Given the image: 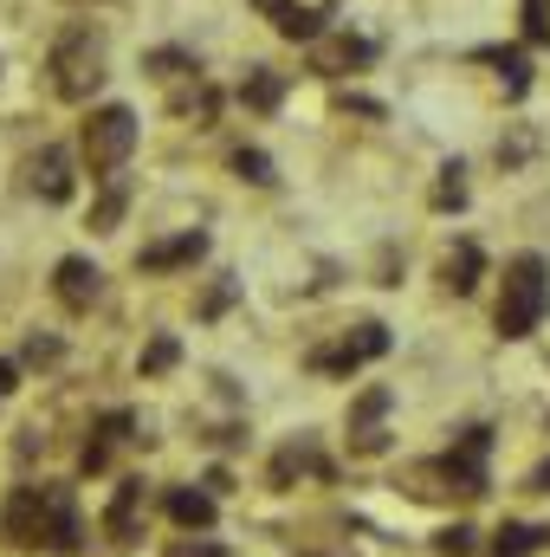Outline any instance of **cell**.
Masks as SVG:
<instances>
[{
  "label": "cell",
  "instance_id": "obj_9",
  "mask_svg": "<svg viewBox=\"0 0 550 557\" xmlns=\"http://www.w3.org/2000/svg\"><path fill=\"white\" fill-rule=\"evenodd\" d=\"M253 7L273 20V33H285V39H317L337 0H253Z\"/></svg>",
  "mask_w": 550,
  "mask_h": 557
},
{
  "label": "cell",
  "instance_id": "obj_16",
  "mask_svg": "<svg viewBox=\"0 0 550 557\" xmlns=\"http://www.w3.org/2000/svg\"><path fill=\"white\" fill-rule=\"evenodd\" d=\"M479 273H486V260H479V247H473V240H460V247L440 260V285H447V292H460V298L479 285Z\"/></svg>",
  "mask_w": 550,
  "mask_h": 557
},
{
  "label": "cell",
  "instance_id": "obj_26",
  "mask_svg": "<svg viewBox=\"0 0 550 557\" xmlns=\"http://www.w3.org/2000/svg\"><path fill=\"white\" fill-rule=\"evenodd\" d=\"M26 357H33V363H52V357H59V344H52V337H33V344H26Z\"/></svg>",
  "mask_w": 550,
  "mask_h": 557
},
{
  "label": "cell",
  "instance_id": "obj_21",
  "mask_svg": "<svg viewBox=\"0 0 550 557\" xmlns=\"http://www.w3.org/2000/svg\"><path fill=\"white\" fill-rule=\"evenodd\" d=\"M234 169H240L247 182H260V188H273V182H278V175H273V162H266L260 149H240V156H234Z\"/></svg>",
  "mask_w": 550,
  "mask_h": 557
},
{
  "label": "cell",
  "instance_id": "obj_5",
  "mask_svg": "<svg viewBox=\"0 0 550 557\" xmlns=\"http://www.w3.org/2000/svg\"><path fill=\"white\" fill-rule=\"evenodd\" d=\"M486 447H492V428H466L440 460L414 467V480H447V493L479 499V493H486Z\"/></svg>",
  "mask_w": 550,
  "mask_h": 557
},
{
  "label": "cell",
  "instance_id": "obj_1",
  "mask_svg": "<svg viewBox=\"0 0 550 557\" xmlns=\"http://www.w3.org/2000/svg\"><path fill=\"white\" fill-rule=\"evenodd\" d=\"M0 532L7 545L20 552H78V506L65 486L39 480V486H13L7 493V512H0Z\"/></svg>",
  "mask_w": 550,
  "mask_h": 557
},
{
  "label": "cell",
  "instance_id": "obj_23",
  "mask_svg": "<svg viewBox=\"0 0 550 557\" xmlns=\"http://www.w3.org/2000/svg\"><path fill=\"white\" fill-rule=\"evenodd\" d=\"M168 363H175V337H155V344L142 350V370L155 376V370H168Z\"/></svg>",
  "mask_w": 550,
  "mask_h": 557
},
{
  "label": "cell",
  "instance_id": "obj_10",
  "mask_svg": "<svg viewBox=\"0 0 550 557\" xmlns=\"http://www.w3.org/2000/svg\"><path fill=\"white\" fill-rule=\"evenodd\" d=\"M52 292H59V305H65V311H91V305L104 298V273H98L85 253H72V260H59V267H52Z\"/></svg>",
  "mask_w": 550,
  "mask_h": 557
},
{
  "label": "cell",
  "instance_id": "obj_14",
  "mask_svg": "<svg viewBox=\"0 0 550 557\" xmlns=\"http://www.w3.org/2000/svg\"><path fill=\"white\" fill-rule=\"evenodd\" d=\"M383 416H389V389H363V403L350 416V447L357 454H383V428H376Z\"/></svg>",
  "mask_w": 550,
  "mask_h": 557
},
{
  "label": "cell",
  "instance_id": "obj_17",
  "mask_svg": "<svg viewBox=\"0 0 550 557\" xmlns=\"http://www.w3.org/2000/svg\"><path fill=\"white\" fill-rule=\"evenodd\" d=\"M291 473H324V460H317V447H311V441H298V447H278L273 486H291Z\"/></svg>",
  "mask_w": 550,
  "mask_h": 557
},
{
  "label": "cell",
  "instance_id": "obj_12",
  "mask_svg": "<svg viewBox=\"0 0 550 557\" xmlns=\"http://www.w3.org/2000/svg\"><path fill=\"white\" fill-rule=\"evenodd\" d=\"M201 253H208V234H195V227H188V234H175V240H155V247H142L137 267H142V273H175V267H195Z\"/></svg>",
  "mask_w": 550,
  "mask_h": 557
},
{
  "label": "cell",
  "instance_id": "obj_15",
  "mask_svg": "<svg viewBox=\"0 0 550 557\" xmlns=\"http://www.w3.org/2000/svg\"><path fill=\"white\" fill-rule=\"evenodd\" d=\"M168 519H175L182 532H208V525H214V493H201V486H175V493H168Z\"/></svg>",
  "mask_w": 550,
  "mask_h": 557
},
{
  "label": "cell",
  "instance_id": "obj_8",
  "mask_svg": "<svg viewBox=\"0 0 550 557\" xmlns=\"http://www.w3.org/2000/svg\"><path fill=\"white\" fill-rule=\"evenodd\" d=\"M383 350H389V331H383V324H357L337 350H317L311 370H324V376H350L357 363H370V357H383Z\"/></svg>",
  "mask_w": 550,
  "mask_h": 557
},
{
  "label": "cell",
  "instance_id": "obj_25",
  "mask_svg": "<svg viewBox=\"0 0 550 557\" xmlns=\"http://www.w3.org/2000/svg\"><path fill=\"white\" fill-rule=\"evenodd\" d=\"M440 557H473V532H466V525L440 532Z\"/></svg>",
  "mask_w": 550,
  "mask_h": 557
},
{
  "label": "cell",
  "instance_id": "obj_13",
  "mask_svg": "<svg viewBox=\"0 0 550 557\" xmlns=\"http://www.w3.org/2000/svg\"><path fill=\"white\" fill-rule=\"evenodd\" d=\"M130 428H137L130 409H111V416L98 421V428H91V441H85V473H104V467H111V454L130 441Z\"/></svg>",
  "mask_w": 550,
  "mask_h": 557
},
{
  "label": "cell",
  "instance_id": "obj_18",
  "mask_svg": "<svg viewBox=\"0 0 550 557\" xmlns=\"http://www.w3.org/2000/svg\"><path fill=\"white\" fill-rule=\"evenodd\" d=\"M545 545H550L545 525H505L499 545H492V557H532V552H545Z\"/></svg>",
  "mask_w": 550,
  "mask_h": 557
},
{
  "label": "cell",
  "instance_id": "obj_28",
  "mask_svg": "<svg viewBox=\"0 0 550 557\" xmlns=\"http://www.w3.org/2000/svg\"><path fill=\"white\" fill-rule=\"evenodd\" d=\"M532 493H550V467H538V473H532Z\"/></svg>",
  "mask_w": 550,
  "mask_h": 557
},
{
  "label": "cell",
  "instance_id": "obj_6",
  "mask_svg": "<svg viewBox=\"0 0 550 557\" xmlns=\"http://www.w3.org/2000/svg\"><path fill=\"white\" fill-rule=\"evenodd\" d=\"M142 519H149V486H142V480H124V486L111 493V506H104V539L130 552L142 539Z\"/></svg>",
  "mask_w": 550,
  "mask_h": 557
},
{
  "label": "cell",
  "instance_id": "obj_4",
  "mask_svg": "<svg viewBox=\"0 0 550 557\" xmlns=\"http://www.w3.org/2000/svg\"><path fill=\"white\" fill-rule=\"evenodd\" d=\"M78 149H85L91 175H117V169L130 162V149H137V111H124V104L91 111L85 131H78Z\"/></svg>",
  "mask_w": 550,
  "mask_h": 557
},
{
  "label": "cell",
  "instance_id": "obj_22",
  "mask_svg": "<svg viewBox=\"0 0 550 557\" xmlns=\"http://www.w3.org/2000/svg\"><path fill=\"white\" fill-rule=\"evenodd\" d=\"M240 98H247V104H260V111H273V104H278V78H273V72H253Z\"/></svg>",
  "mask_w": 550,
  "mask_h": 557
},
{
  "label": "cell",
  "instance_id": "obj_11",
  "mask_svg": "<svg viewBox=\"0 0 550 557\" xmlns=\"http://www.w3.org/2000/svg\"><path fill=\"white\" fill-rule=\"evenodd\" d=\"M26 182H33L39 201H72V156L65 149H39L26 162Z\"/></svg>",
  "mask_w": 550,
  "mask_h": 557
},
{
  "label": "cell",
  "instance_id": "obj_27",
  "mask_svg": "<svg viewBox=\"0 0 550 557\" xmlns=\"http://www.w3.org/2000/svg\"><path fill=\"white\" fill-rule=\"evenodd\" d=\"M13 389H20V370H13V363L0 357V396H13Z\"/></svg>",
  "mask_w": 550,
  "mask_h": 557
},
{
  "label": "cell",
  "instance_id": "obj_24",
  "mask_svg": "<svg viewBox=\"0 0 550 557\" xmlns=\"http://www.w3.org/2000/svg\"><path fill=\"white\" fill-rule=\"evenodd\" d=\"M168 557H227V552H221L214 539H175V545H168Z\"/></svg>",
  "mask_w": 550,
  "mask_h": 557
},
{
  "label": "cell",
  "instance_id": "obj_7",
  "mask_svg": "<svg viewBox=\"0 0 550 557\" xmlns=\"http://www.w3.org/2000/svg\"><path fill=\"white\" fill-rule=\"evenodd\" d=\"M370 59H376V46L363 33H317L311 39V72H324V78H343V72H357Z\"/></svg>",
  "mask_w": 550,
  "mask_h": 557
},
{
  "label": "cell",
  "instance_id": "obj_3",
  "mask_svg": "<svg viewBox=\"0 0 550 557\" xmlns=\"http://www.w3.org/2000/svg\"><path fill=\"white\" fill-rule=\"evenodd\" d=\"M550 311V267L538 253H518L499 285V337H532Z\"/></svg>",
  "mask_w": 550,
  "mask_h": 557
},
{
  "label": "cell",
  "instance_id": "obj_19",
  "mask_svg": "<svg viewBox=\"0 0 550 557\" xmlns=\"http://www.w3.org/2000/svg\"><path fill=\"white\" fill-rule=\"evenodd\" d=\"M466 201V182H460V162L440 169V188H434V208H460Z\"/></svg>",
  "mask_w": 550,
  "mask_h": 557
},
{
  "label": "cell",
  "instance_id": "obj_2",
  "mask_svg": "<svg viewBox=\"0 0 550 557\" xmlns=\"http://www.w3.org/2000/svg\"><path fill=\"white\" fill-rule=\"evenodd\" d=\"M46 72H52V91H59L65 104H85V98L104 85V33H98V26H65V33L52 39Z\"/></svg>",
  "mask_w": 550,
  "mask_h": 557
},
{
  "label": "cell",
  "instance_id": "obj_20",
  "mask_svg": "<svg viewBox=\"0 0 550 557\" xmlns=\"http://www.w3.org/2000/svg\"><path fill=\"white\" fill-rule=\"evenodd\" d=\"M117 214H124V182L111 175V195L98 201V214H91V227H98V234H111V227H117Z\"/></svg>",
  "mask_w": 550,
  "mask_h": 557
}]
</instances>
